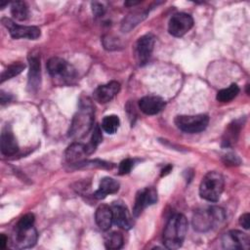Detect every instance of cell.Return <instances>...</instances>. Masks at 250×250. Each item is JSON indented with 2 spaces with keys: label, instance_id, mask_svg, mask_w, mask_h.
Masks as SVG:
<instances>
[{
  "label": "cell",
  "instance_id": "obj_27",
  "mask_svg": "<svg viewBox=\"0 0 250 250\" xmlns=\"http://www.w3.org/2000/svg\"><path fill=\"white\" fill-rule=\"evenodd\" d=\"M103 141V135H102V129L99 125H96L94 127V131H93V134H92V137H91V140L90 142L87 144V148H88V151L90 154H92L96 148L98 147V146L102 143Z\"/></svg>",
  "mask_w": 250,
  "mask_h": 250
},
{
  "label": "cell",
  "instance_id": "obj_21",
  "mask_svg": "<svg viewBox=\"0 0 250 250\" xmlns=\"http://www.w3.org/2000/svg\"><path fill=\"white\" fill-rule=\"evenodd\" d=\"M241 124H239L237 121H234L232 122L231 124L229 125L226 133H225V136H224V139H223V145L226 146H231L233 143L236 142L237 140V137L239 135V131H240V126Z\"/></svg>",
  "mask_w": 250,
  "mask_h": 250
},
{
  "label": "cell",
  "instance_id": "obj_26",
  "mask_svg": "<svg viewBox=\"0 0 250 250\" xmlns=\"http://www.w3.org/2000/svg\"><path fill=\"white\" fill-rule=\"evenodd\" d=\"M25 67V64L20 62L10 64L2 73H1V83L5 82L8 79L13 78L14 76L20 74Z\"/></svg>",
  "mask_w": 250,
  "mask_h": 250
},
{
  "label": "cell",
  "instance_id": "obj_1",
  "mask_svg": "<svg viewBox=\"0 0 250 250\" xmlns=\"http://www.w3.org/2000/svg\"><path fill=\"white\" fill-rule=\"evenodd\" d=\"M94 115L95 109L92 101L88 97L80 98L78 109L69 127L68 136L74 140L85 137L94 125Z\"/></svg>",
  "mask_w": 250,
  "mask_h": 250
},
{
  "label": "cell",
  "instance_id": "obj_7",
  "mask_svg": "<svg viewBox=\"0 0 250 250\" xmlns=\"http://www.w3.org/2000/svg\"><path fill=\"white\" fill-rule=\"evenodd\" d=\"M209 117L206 114L196 115H179L175 118L176 126L183 132L194 134L199 133L207 127Z\"/></svg>",
  "mask_w": 250,
  "mask_h": 250
},
{
  "label": "cell",
  "instance_id": "obj_11",
  "mask_svg": "<svg viewBox=\"0 0 250 250\" xmlns=\"http://www.w3.org/2000/svg\"><path fill=\"white\" fill-rule=\"evenodd\" d=\"M157 201V192L154 188H145L140 189L135 197V204L133 208V214L138 217L144 209L147 206L154 204Z\"/></svg>",
  "mask_w": 250,
  "mask_h": 250
},
{
  "label": "cell",
  "instance_id": "obj_36",
  "mask_svg": "<svg viewBox=\"0 0 250 250\" xmlns=\"http://www.w3.org/2000/svg\"><path fill=\"white\" fill-rule=\"evenodd\" d=\"M6 5H8V3H7V2H6V3H1V4H0V8H1V9H3Z\"/></svg>",
  "mask_w": 250,
  "mask_h": 250
},
{
  "label": "cell",
  "instance_id": "obj_9",
  "mask_svg": "<svg viewBox=\"0 0 250 250\" xmlns=\"http://www.w3.org/2000/svg\"><path fill=\"white\" fill-rule=\"evenodd\" d=\"M193 26V19L187 13H177L169 21L168 31L175 37L185 35Z\"/></svg>",
  "mask_w": 250,
  "mask_h": 250
},
{
  "label": "cell",
  "instance_id": "obj_25",
  "mask_svg": "<svg viewBox=\"0 0 250 250\" xmlns=\"http://www.w3.org/2000/svg\"><path fill=\"white\" fill-rule=\"evenodd\" d=\"M123 243V235L118 231H112L104 237V246L106 249H120Z\"/></svg>",
  "mask_w": 250,
  "mask_h": 250
},
{
  "label": "cell",
  "instance_id": "obj_34",
  "mask_svg": "<svg viewBox=\"0 0 250 250\" xmlns=\"http://www.w3.org/2000/svg\"><path fill=\"white\" fill-rule=\"evenodd\" d=\"M7 241H8V238L6 237V235L5 234H1V236H0V246H1V248L2 249H4L5 247H6V243H7Z\"/></svg>",
  "mask_w": 250,
  "mask_h": 250
},
{
  "label": "cell",
  "instance_id": "obj_31",
  "mask_svg": "<svg viewBox=\"0 0 250 250\" xmlns=\"http://www.w3.org/2000/svg\"><path fill=\"white\" fill-rule=\"evenodd\" d=\"M92 11L96 17H101L104 13V7L102 3L99 2H93L92 4Z\"/></svg>",
  "mask_w": 250,
  "mask_h": 250
},
{
  "label": "cell",
  "instance_id": "obj_12",
  "mask_svg": "<svg viewBox=\"0 0 250 250\" xmlns=\"http://www.w3.org/2000/svg\"><path fill=\"white\" fill-rule=\"evenodd\" d=\"M112 211V219L113 223L124 229H130L133 225V218L127 208V206L122 201H115L110 206Z\"/></svg>",
  "mask_w": 250,
  "mask_h": 250
},
{
  "label": "cell",
  "instance_id": "obj_15",
  "mask_svg": "<svg viewBox=\"0 0 250 250\" xmlns=\"http://www.w3.org/2000/svg\"><path fill=\"white\" fill-rule=\"evenodd\" d=\"M120 91V84L116 81H110L106 84L99 86L94 92V98L101 104L110 102Z\"/></svg>",
  "mask_w": 250,
  "mask_h": 250
},
{
  "label": "cell",
  "instance_id": "obj_3",
  "mask_svg": "<svg viewBox=\"0 0 250 250\" xmlns=\"http://www.w3.org/2000/svg\"><path fill=\"white\" fill-rule=\"evenodd\" d=\"M226 220L224 209L211 206L197 210L192 217V226L195 230L205 232L220 227Z\"/></svg>",
  "mask_w": 250,
  "mask_h": 250
},
{
  "label": "cell",
  "instance_id": "obj_14",
  "mask_svg": "<svg viewBox=\"0 0 250 250\" xmlns=\"http://www.w3.org/2000/svg\"><path fill=\"white\" fill-rule=\"evenodd\" d=\"M29 71H28V82L27 87L29 91L35 92L41 82V68H40V56L35 53H31L28 56Z\"/></svg>",
  "mask_w": 250,
  "mask_h": 250
},
{
  "label": "cell",
  "instance_id": "obj_24",
  "mask_svg": "<svg viewBox=\"0 0 250 250\" xmlns=\"http://www.w3.org/2000/svg\"><path fill=\"white\" fill-rule=\"evenodd\" d=\"M120 125V120L117 115L111 114V115H106L102 121V128L103 130L107 133V134H114Z\"/></svg>",
  "mask_w": 250,
  "mask_h": 250
},
{
  "label": "cell",
  "instance_id": "obj_33",
  "mask_svg": "<svg viewBox=\"0 0 250 250\" xmlns=\"http://www.w3.org/2000/svg\"><path fill=\"white\" fill-rule=\"evenodd\" d=\"M11 96L10 95H7L6 93H4L3 91H1V94H0V100H1V104H4L5 103L9 102L11 100Z\"/></svg>",
  "mask_w": 250,
  "mask_h": 250
},
{
  "label": "cell",
  "instance_id": "obj_2",
  "mask_svg": "<svg viewBox=\"0 0 250 250\" xmlns=\"http://www.w3.org/2000/svg\"><path fill=\"white\" fill-rule=\"evenodd\" d=\"M188 230V221L183 214L173 215L167 222L163 231V243L168 249L182 246Z\"/></svg>",
  "mask_w": 250,
  "mask_h": 250
},
{
  "label": "cell",
  "instance_id": "obj_28",
  "mask_svg": "<svg viewBox=\"0 0 250 250\" xmlns=\"http://www.w3.org/2000/svg\"><path fill=\"white\" fill-rule=\"evenodd\" d=\"M146 17V13H135L130 16H128L123 23H122V29L123 30H130L132 27H134L136 24H138L139 21H141Z\"/></svg>",
  "mask_w": 250,
  "mask_h": 250
},
{
  "label": "cell",
  "instance_id": "obj_17",
  "mask_svg": "<svg viewBox=\"0 0 250 250\" xmlns=\"http://www.w3.org/2000/svg\"><path fill=\"white\" fill-rule=\"evenodd\" d=\"M90 155L87 145L81 143H73L71 144L65 150L64 156L65 160L69 164L76 165L85 160V157Z\"/></svg>",
  "mask_w": 250,
  "mask_h": 250
},
{
  "label": "cell",
  "instance_id": "obj_20",
  "mask_svg": "<svg viewBox=\"0 0 250 250\" xmlns=\"http://www.w3.org/2000/svg\"><path fill=\"white\" fill-rule=\"evenodd\" d=\"M119 189V183L110 178V177H104L101 180L99 188L94 192V197L97 199H103L108 194L116 193Z\"/></svg>",
  "mask_w": 250,
  "mask_h": 250
},
{
  "label": "cell",
  "instance_id": "obj_29",
  "mask_svg": "<svg viewBox=\"0 0 250 250\" xmlns=\"http://www.w3.org/2000/svg\"><path fill=\"white\" fill-rule=\"evenodd\" d=\"M77 167H97V168H104V169H111L113 165L109 162L104 161V160H84L78 164H76Z\"/></svg>",
  "mask_w": 250,
  "mask_h": 250
},
{
  "label": "cell",
  "instance_id": "obj_32",
  "mask_svg": "<svg viewBox=\"0 0 250 250\" xmlns=\"http://www.w3.org/2000/svg\"><path fill=\"white\" fill-rule=\"evenodd\" d=\"M239 224L245 229H248L249 226H250V215L248 213L243 214L240 218H239Z\"/></svg>",
  "mask_w": 250,
  "mask_h": 250
},
{
  "label": "cell",
  "instance_id": "obj_23",
  "mask_svg": "<svg viewBox=\"0 0 250 250\" xmlns=\"http://www.w3.org/2000/svg\"><path fill=\"white\" fill-rule=\"evenodd\" d=\"M239 93V87L236 84H231L228 88L222 89L217 93V101L221 103H228L233 100Z\"/></svg>",
  "mask_w": 250,
  "mask_h": 250
},
{
  "label": "cell",
  "instance_id": "obj_4",
  "mask_svg": "<svg viewBox=\"0 0 250 250\" xmlns=\"http://www.w3.org/2000/svg\"><path fill=\"white\" fill-rule=\"evenodd\" d=\"M225 181L224 177L216 172H208L202 179L199 186V195L201 198L210 201L216 202L220 199L222 192L224 190Z\"/></svg>",
  "mask_w": 250,
  "mask_h": 250
},
{
  "label": "cell",
  "instance_id": "obj_22",
  "mask_svg": "<svg viewBox=\"0 0 250 250\" xmlns=\"http://www.w3.org/2000/svg\"><path fill=\"white\" fill-rule=\"evenodd\" d=\"M11 14L18 21H25L28 18L29 11L25 2H13L11 5Z\"/></svg>",
  "mask_w": 250,
  "mask_h": 250
},
{
  "label": "cell",
  "instance_id": "obj_16",
  "mask_svg": "<svg viewBox=\"0 0 250 250\" xmlns=\"http://www.w3.org/2000/svg\"><path fill=\"white\" fill-rule=\"evenodd\" d=\"M139 107L145 114L154 115L165 107V101L158 96H146L139 101Z\"/></svg>",
  "mask_w": 250,
  "mask_h": 250
},
{
  "label": "cell",
  "instance_id": "obj_30",
  "mask_svg": "<svg viewBox=\"0 0 250 250\" xmlns=\"http://www.w3.org/2000/svg\"><path fill=\"white\" fill-rule=\"evenodd\" d=\"M133 164H134V161L130 158H126L124 160H122L118 166V171H119V174L120 175H125V174H128L132 167H133Z\"/></svg>",
  "mask_w": 250,
  "mask_h": 250
},
{
  "label": "cell",
  "instance_id": "obj_5",
  "mask_svg": "<svg viewBox=\"0 0 250 250\" xmlns=\"http://www.w3.org/2000/svg\"><path fill=\"white\" fill-rule=\"evenodd\" d=\"M49 74L62 83H71L75 79V69L63 59L51 58L47 62Z\"/></svg>",
  "mask_w": 250,
  "mask_h": 250
},
{
  "label": "cell",
  "instance_id": "obj_8",
  "mask_svg": "<svg viewBox=\"0 0 250 250\" xmlns=\"http://www.w3.org/2000/svg\"><path fill=\"white\" fill-rule=\"evenodd\" d=\"M3 25L9 30L10 35L15 38H27V39H37L40 35V29L36 26H31V25H20L17 24L14 21L8 18H3L1 20Z\"/></svg>",
  "mask_w": 250,
  "mask_h": 250
},
{
  "label": "cell",
  "instance_id": "obj_10",
  "mask_svg": "<svg viewBox=\"0 0 250 250\" xmlns=\"http://www.w3.org/2000/svg\"><path fill=\"white\" fill-rule=\"evenodd\" d=\"M249 243L248 234L237 229L229 230L222 237V244L226 249H248Z\"/></svg>",
  "mask_w": 250,
  "mask_h": 250
},
{
  "label": "cell",
  "instance_id": "obj_35",
  "mask_svg": "<svg viewBox=\"0 0 250 250\" xmlns=\"http://www.w3.org/2000/svg\"><path fill=\"white\" fill-rule=\"evenodd\" d=\"M171 169H172V166L171 165H168L165 169H163L162 170V173H161V176L163 177V176H165V175H167V174H169V172L171 171Z\"/></svg>",
  "mask_w": 250,
  "mask_h": 250
},
{
  "label": "cell",
  "instance_id": "obj_6",
  "mask_svg": "<svg viewBox=\"0 0 250 250\" xmlns=\"http://www.w3.org/2000/svg\"><path fill=\"white\" fill-rule=\"evenodd\" d=\"M37 237L38 234L34 225L23 226L17 223L12 234V244L19 249L30 248L35 245Z\"/></svg>",
  "mask_w": 250,
  "mask_h": 250
},
{
  "label": "cell",
  "instance_id": "obj_18",
  "mask_svg": "<svg viewBox=\"0 0 250 250\" xmlns=\"http://www.w3.org/2000/svg\"><path fill=\"white\" fill-rule=\"evenodd\" d=\"M1 152L6 156L14 155L18 149V143L17 140L12 132V130L6 126L1 133Z\"/></svg>",
  "mask_w": 250,
  "mask_h": 250
},
{
  "label": "cell",
  "instance_id": "obj_13",
  "mask_svg": "<svg viewBox=\"0 0 250 250\" xmlns=\"http://www.w3.org/2000/svg\"><path fill=\"white\" fill-rule=\"evenodd\" d=\"M155 38L151 34H146L140 37L136 43V58L140 65L146 64L153 51Z\"/></svg>",
  "mask_w": 250,
  "mask_h": 250
},
{
  "label": "cell",
  "instance_id": "obj_19",
  "mask_svg": "<svg viewBox=\"0 0 250 250\" xmlns=\"http://www.w3.org/2000/svg\"><path fill=\"white\" fill-rule=\"evenodd\" d=\"M95 220L98 227L102 230H107L111 227L113 223L112 219V211L110 206L106 204L100 205L95 213Z\"/></svg>",
  "mask_w": 250,
  "mask_h": 250
}]
</instances>
